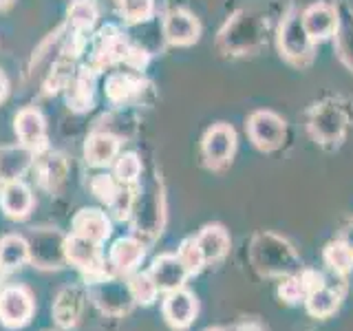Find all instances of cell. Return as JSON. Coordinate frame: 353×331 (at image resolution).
Wrapping results in <instances>:
<instances>
[{
	"mask_svg": "<svg viewBox=\"0 0 353 331\" xmlns=\"http://www.w3.org/2000/svg\"><path fill=\"white\" fill-rule=\"evenodd\" d=\"M279 296L287 305H296L305 301L307 290H305V283L301 279V274H292V276H285V281L279 285Z\"/></svg>",
	"mask_w": 353,
	"mask_h": 331,
	"instance_id": "35",
	"label": "cell"
},
{
	"mask_svg": "<svg viewBox=\"0 0 353 331\" xmlns=\"http://www.w3.org/2000/svg\"><path fill=\"white\" fill-rule=\"evenodd\" d=\"M119 181L115 179L113 174H95L93 179H91V192L99 199L102 203H110L115 199V194H117V190H119Z\"/></svg>",
	"mask_w": 353,
	"mask_h": 331,
	"instance_id": "34",
	"label": "cell"
},
{
	"mask_svg": "<svg viewBox=\"0 0 353 331\" xmlns=\"http://www.w3.org/2000/svg\"><path fill=\"white\" fill-rule=\"evenodd\" d=\"M342 243H347V248L353 252V223H349L345 230H342V237H340Z\"/></svg>",
	"mask_w": 353,
	"mask_h": 331,
	"instance_id": "36",
	"label": "cell"
},
{
	"mask_svg": "<svg viewBox=\"0 0 353 331\" xmlns=\"http://www.w3.org/2000/svg\"><path fill=\"white\" fill-rule=\"evenodd\" d=\"M11 3H14V0H0V9H7Z\"/></svg>",
	"mask_w": 353,
	"mask_h": 331,
	"instance_id": "40",
	"label": "cell"
},
{
	"mask_svg": "<svg viewBox=\"0 0 353 331\" xmlns=\"http://www.w3.org/2000/svg\"><path fill=\"white\" fill-rule=\"evenodd\" d=\"M0 263L7 272L25 268L29 263V241L22 234H7L0 239Z\"/></svg>",
	"mask_w": 353,
	"mask_h": 331,
	"instance_id": "24",
	"label": "cell"
},
{
	"mask_svg": "<svg viewBox=\"0 0 353 331\" xmlns=\"http://www.w3.org/2000/svg\"><path fill=\"white\" fill-rule=\"evenodd\" d=\"M143 257H146V245L137 237H121L108 250V263L119 279H126L132 272H137Z\"/></svg>",
	"mask_w": 353,
	"mask_h": 331,
	"instance_id": "11",
	"label": "cell"
},
{
	"mask_svg": "<svg viewBox=\"0 0 353 331\" xmlns=\"http://www.w3.org/2000/svg\"><path fill=\"white\" fill-rule=\"evenodd\" d=\"M126 283H128V290L135 305H141V307L154 305V301H157V296H159V287L152 281V276L148 272H132L130 276H126Z\"/></svg>",
	"mask_w": 353,
	"mask_h": 331,
	"instance_id": "26",
	"label": "cell"
},
{
	"mask_svg": "<svg viewBox=\"0 0 353 331\" xmlns=\"http://www.w3.org/2000/svg\"><path fill=\"white\" fill-rule=\"evenodd\" d=\"M252 263L265 276H292L301 268V261L290 243L274 234H259L254 239Z\"/></svg>",
	"mask_w": 353,
	"mask_h": 331,
	"instance_id": "1",
	"label": "cell"
},
{
	"mask_svg": "<svg viewBox=\"0 0 353 331\" xmlns=\"http://www.w3.org/2000/svg\"><path fill=\"white\" fill-rule=\"evenodd\" d=\"M234 150H236V132L230 124H214L212 128L205 130L201 141V152L210 168H221V166L230 163Z\"/></svg>",
	"mask_w": 353,
	"mask_h": 331,
	"instance_id": "8",
	"label": "cell"
},
{
	"mask_svg": "<svg viewBox=\"0 0 353 331\" xmlns=\"http://www.w3.org/2000/svg\"><path fill=\"white\" fill-rule=\"evenodd\" d=\"M86 301H88V292L82 285H66L55 294L53 305H51V316L53 323L60 329L69 331L80 325V320L84 316L86 309Z\"/></svg>",
	"mask_w": 353,
	"mask_h": 331,
	"instance_id": "6",
	"label": "cell"
},
{
	"mask_svg": "<svg viewBox=\"0 0 353 331\" xmlns=\"http://www.w3.org/2000/svg\"><path fill=\"white\" fill-rule=\"evenodd\" d=\"M148 274L152 276V281L157 283L159 292L163 294L181 290V287H185V281L190 279V274H188V270L183 268V263L179 261L176 254H159L152 261Z\"/></svg>",
	"mask_w": 353,
	"mask_h": 331,
	"instance_id": "13",
	"label": "cell"
},
{
	"mask_svg": "<svg viewBox=\"0 0 353 331\" xmlns=\"http://www.w3.org/2000/svg\"><path fill=\"white\" fill-rule=\"evenodd\" d=\"M33 170H36L38 183L49 192L58 190L66 179V161L58 152L47 154V157H40L38 154L36 163H33Z\"/></svg>",
	"mask_w": 353,
	"mask_h": 331,
	"instance_id": "22",
	"label": "cell"
},
{
	"mask_svg": "<svg viewBox=\"0 0 353 331\" xmlns=\"http://www.w3.org/2000/svg\"><path fill=\"white\" fill-rule=\"evenodd\" d=\"M14 130L22 146H27L36 154H42L47 150V121H44V115L38 108L27 106L18 110L14 119Z\"/></svg>",
	"mask_w": 353,
	"mask_h": 331,
	"instance_id": "9",
	"label": "cell"
},
{
	"mask_svg": "<svg viewBox=\"0 0 353 331\" xmlns=\"http://www.w3.org/2000/svg\"><path fill=\"white\" fill-rule=\"evenodd\" d=\"M93 97H95V69L93 66H82L71 82L69 108L88 110L93 106Z\"/></svg>",
	"mask_w": 353,
	"mask_h": 331,
	"instance_id": "23",
	"label": "cell"
},
{
	"mask_svg": "<svg viewBox=\"0 0 353 331\" xmlns=\"http://www.w3.org/2000/svg\"><path fill=\"white\" fill-rule=\"evenodd\" d=\"M36 314V298L25 285H5L0 290V325L7 329H22Z\"/></svg>",
	"mask_w": 353,
	"mask_h": 331,
	"instance_id": "5",
	"label": "cell"
},
{
	"mask_svg": "<svg viewBox=\"0 0 353 331\" xmlns=\"http://www.w3.org/2000/svg\"><path fill=\"white\" fill-rule=\"evenodd\" d=\"M325 263L329 265L336 274H347L353 268V252L347 248V243L331 241L325 248Z\"/></svg>",
	"mask_w": 353,
	"mask_h": 331,
	"instance_id": "30",
	"label": "cell"
},
{
	"mask_svg": "<svg viewBox=\"0 0 353 331\" xmlns=\"http://www.w3.org/2000/svg\"><path fill=\"white\" fill-rule=\"evenodd\" d=\"M97 18H99V11L93 0H75L69 7V22L75 31H84V33L91 31L95 27Z\"/></svg>",
	"mask_w": 353,
	"mask_h": 331,
	"instance_id": "28",
	"label": "cell"
},
{
	"mask_svg": "<svg viewBox=\"0 0 353 331\" xmlns=\"http://www.w3.org/2000/svg\"><path fill=\"white\" fill-rule=\"evenodd\" d=\"M9 93V82H7V75L0 71V102H5V97Z\"/></svg>",
	"mask_w": 353,
	"mask_h": 331,
	"instance_id": "37",
	"label": "cell"
},
{
	"mask_svg": "<svg viewBox=\"0 0 353 331\" xmlns=\"http://www.w3.org/2000/svg\"><path fill=\"white\" fill-rule=\"evenodd\" d=\"M279 44H281V53L285 55L287 60L303 62V58H309L314 42H312V38L307 36L301 16H290L283 22Z\"/></svg>",
	"mask_w": 353,
	"mask_h": 331,
	"instance_id": "12",
	"label": "cell"
},
{
	"mask_svg": "<svg viewBox=\"0 0 353 331\" xmlns=\"http://www.w3.org/2000/svg\"><path fill=\"white\" fill-rule=\"evenodd\" d=\"M176 257H179V261L183 263V268L188 270V274H190V276H196L205 265L203 252H201V248H199V243H196L194 237L181 241L179 250H176Z\"/></svg>",
	"mask_w": 353,
	"mask_h": 331,
	"instance_id": "32",
	"label": "cell"
},
{
	"mask_svg": "<svg viewBox=\"0 0 353 331\" xmlns=\"http://www.w3.org/2000/svg\"><path fill=\"white\" fill-rule=\"evenodd\" d=\"M163 36L174 47H190L201 36L199 20L185 9H172L163 18Z\"/></svg>",
	"mask_w": 353,
	"mask_h": 331,
	"instance_id": "14",
	"label": "cell"
},
{
	"mask_svg": "<svg viewBox=\"0 0 353 331\" xmlns=\"http://www.w3.org/2000/svg\"><path fill=\"white\" fill-rule=\"evenodd\" d=\"M135 201H137L135 188H132V185H119L115 199L108 203V210L113 212V217L117 221H126V219H130L132 212H135Z\"/></svg>",
	"mask_w": 353,
	"mask_h": 331,
	"instance_id": "33",
	"label": "cell"
},
{
	"mask_svg": "<svg viewBox=\"0 0 353 331\" xmlns=\"http://www.w3.org/2000/svg\"><path fill=\"white\" fill-rule=\"evenodd\" d=\"M121 141L113 132H91L84 143V159L93 168H108L119 157Z\"/></svg>",
	"mask_w": 353,
	"mask_h": 331,
	"instance_id": "19",
	"label": "cell"
},
{
	"mask_svg": "<svg viewBox=\"0 0 353 331\" xmlns=\"http://www.w3.org/2000/svg\"><path fill=\"white\" fill-rule=\"evenodd\" d=\"M64 257L66 265H73L75 270L84 274L86 283L104 279V276H117L115 270L110 268L108 259L104 257L102 245L75 234V232L64 237Z\"/></svg>",
	"mask_w": 353,
	"mask_h": 331,
	"instance_id": "2",
	"label": "cell"
},
{
	"mask_svg": "<svg viewBox=\"0 0 353 331\" xmlns=\"http://www.w3.org/2000/svg\"><path fill=\"white\" fill-rule=\"evenodd\" d=\"M71 232L104 245L110 232H113V221L99 208H82L71 221Z\"/></svg>",
	"mask_w": 353,
	"mask_h": 331,
	"instance_id": "15",
	"label": "cell"
},
{
	"mask_svg": "<svg viewBox=\"0 0 353 331\" xmlns=\"http://www.w3.org/2000/svg\"><path fill=\"white\" fill-rule=\"evenodd\" d=\"M5 279H7V270H5V265L0 263V290L5 287Z\"/></svg>",
	"mask_w": 353,
	"mask_h": 331,
	"instance_id": "39",
	"label": "cell"
},
{
	"mask_svg": "<svg viewBox=\"0 0 353 331\" xmlns=\"http://www.w3.org/2000/svg\"><path fill=\"white\" fill-rule=\"evenodd\" d=\"M141 88V80L128 73H115L106 82V95L110 102H126Z\"/></svg>",
	"mask_w": 353,
	"mask_h": 331,
	"instance_id": "27",
	"label": "cell"
},
{
	"mask_svg": "<svg viewBox=\"0 0 353 331\" xmlns=\"http://www.w3.org/2000/svg\"><path fill=\"white\" fill-rule=\"evenodd\" d=\"M33 192L31 188L18 179L0 185V210L5 212V217L14 219V221H22L31 214L33 210Z\"/></svg>",
	"mask_w": 353,
	"mask_h": 331,
	"instance_id": "18",
	"label": "cell"
},
{
	"mask_svg": "<svg viewBox=\"0 0 353 331\" xmlns=\"http://www.w3.org/2000/svg\"><path fill=\"white\" fill-rule=\"evenodd\" d=\"M113 177L121 185H135L141 177V159L137 152L119 154L113 163Z\"/></svg>",
	"mask_w": 353,
	"mask_h": 331,
	"instance_id": "29",
	"label": "cell"
},
{
	"mask_svg": "<svg viewBox=\"0 0 353 331\" xmlns=\"http://www.w3.org/2000/svg\"><path fill=\"white\" fill-rule=\"evenodd\" d=\"M194 239H196L199 248H201V252H203L205 263L221 261L230 250V234H228V230L223 225H219V223L205 225Z\"/></svg>",
	"mask_w": 353,
	"mask_h": 331,
	"instance_id": "21",
	"label": "cell"
},
{
	"mask_svg": "<svg viewBox=\"0 0 353 331\" xmlns=\"http://www.w3.org/2000/svg\"><path fill=\"white\" fill-rule=\"evenodd\" d=\"M64 237L60 230L53 228H38L31 230L27 237L29 241V263L33 268L44 272H55L66 268L64 257Z\"/></svg>",
	"mask_w": 353,
	"mask_h": 331,
	"instance_id": "4",
	"label": "cell"
},
{
	"mask_svg": "<svg viewBox=\"0 0 353 331\" xmlns=\"http://www.w3.org/2000/svg\"><path fill=\"white\" fill-rule=\"evenodd\" d=\"M36 157L38 154L29 150L27 146H22V143L0 148V185L18 181L33 166Z\"/></svg>",
	"mask_w": 353,
	"mask_h": 331,
	"instance_id": "20",
	"label": "cell"
},
{
	"mask_svg": "<svg viewBox=\"0 0 353 331\" xmlns=\"http://www.w3.org/2000/svg\"><path fill=\"white\" fill-rule=\"evenodd\" d=\"M234 331H263V327L259 323H241Z\"/></svg>",
	"mask_w": 353,
	"mask_h": 331,
	"instance_id": "38",
	"label": "cell"
},
{
	"mask_svg": "<svg viewBox=\"0 0 353 331\" xmlns=\"http://www.w3.org/2000/svg\"><path fill=\"white\" fill-rule=\"evenodd\" d=\"M338 305H340V294L327 285H320L305 296V307L314 318L331 316L338 309Z\"/></svg>",
	"mask_w": 353,
	"mask_h": 331,
	"instance_id": "25",
	"label": "cell"
},
{
	"mask_svg": "<svg viewBox=\"0 0 353 331\" xmlns=\"http://www.w3.org/2000/svg\"><path fill=\"white\" fill-rule=\"evenodd\" d=\"M161 312H163L165 323L172 329L183 331L194 323V318L199 314V301L192 292H188L185 287H181V290L165 294L161 303Z\"/></svg>",
	"mask_w": 353,
	"mask_h": 331,
	"instance_id": "10",
	"label": "cell"
},
{
	"mask_svg": "<svg viewBox=\"0 0 353 331\" xmlns=\"http://www.w3.org/2000/svg\"><path fill=\"white\" fill-rule=\"evenodd\" d=\"M301 18H303V27L307 31V36L312 38V42L331 38L336 33L338 22H340L336 7H331L327 3L309 5L301 14Z\"/></svg>",
	"mask_w": 353,
	"mask_h": 331,
	"instance_id": "16",
	"label": "cell"
},
{
	"mask_svg": "<svg viewBox=\"0 0 353 331\" xmlns=\"http://www.w3.org/2000/svg\"><path fill=\"white\" fill-rule=\"evenodd\" d=\"M205 331H223V329H219V327H212V329H205Z\"/></svg>",
	"mask_w": 353,
	"mask_h": 331,
	"instance_id": "41",
	"label": "cell"
},
{
	"mask_svg": "<svg viewBox=\"0 0 353 331\" xmlns=\"http://www.w3.org/2000/svg\"><path fill=\"white\" fill-rule=\"evenodd\" d=\"M86 292H88V301H93V305L106 316H126L135 301H132L128 283L119 281V276H104V279H97L86 283Z\"/></svg>",
	"mask_w": 353,
	"mask_h": 331,
	"instance_id": "3",
	"label": "cell"
},
{
	"mask_svg": "<svg viewBox=\"0 0 353 331\" xmlns=\"http://www.w3.org/2000/svg\"><path fill=\"white\" fill-rule=\"evenodd\" d=\"M285 121L272 110H256L248 119V135L259 150H276L285 139Z\"/></svg>",
	"mask_w": 353,
	"mask_h": 331,
	"instance_id": "7",
	"label": "cell"
},
{
	"mask_svg": "<svg viewBox=\"0 0 353 331\" xmlns=\"http://www.w3.org/2000/svg\"><path fill=\"white\" fill-rule=\"evenodd\" d=\"M128 55V44L121 38L117 27L108 25L97 33L95 38V49H93V69H104L115 62L126 60Z\"/></svg>",
	"mask_w": 353,
	"mask_h": 331,
	"instance_id": "17",
	"label": "cell"
},
{
	"mask_svg": "<svg viewBox=\"0 0 353 331\" xmlns=\"http://www.w3.org/2000/svg\"><path fill=\"white\" fill-rule=\"evenodd\" d=\"M119 7V14L124 16L126 22L137 25V22H146L152 18L154 0H115Z\"/></svg>",
	"mask_w": 353,
	"mask_h": 331,
	"instance_id": "31",
	"label": "cell"
}]
</instances>
